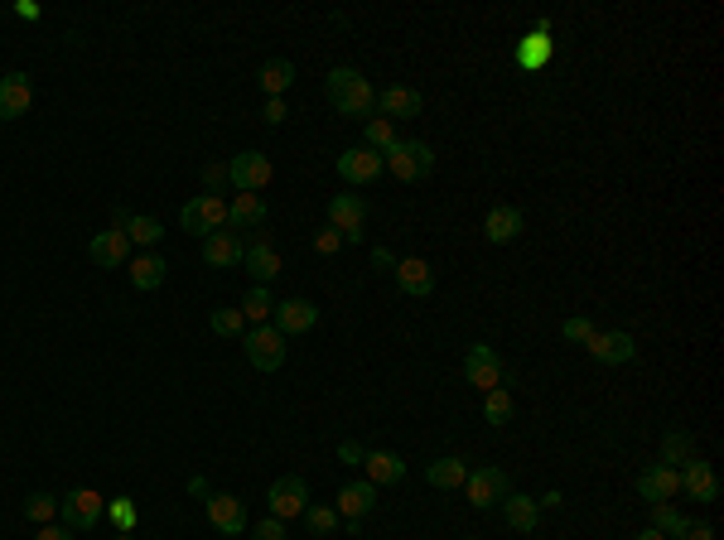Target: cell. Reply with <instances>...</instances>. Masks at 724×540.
<instances>
[{"label": "cell", "mask_w": 724, "mask_h": 540, "mask_svg": "<svg viewBox=\"0 0 724 540\" xmlns=\"http://www.w3.org/2000/svg\"><path fill=\"white\" fill-rule=\"evenodd\" d=\"M324 97H329V107L343 111V116H372L377 111V92H372V82L362 78L358 68H334L329 78H324Z\"/></svg>", "instance_id": "obj_1"}, {"label": "cell", "mask_w": 724, "mask_h": 540, "mask_svg": "<svg viewBox=\"0 0 724 540\" xmlns=\"http://www.w3.org/2000/svg\"><path fill=\"white\" fill-rule=\"evenodd\" d=\"M382 160H387V169L401 184H420V179L435 169V150H430L425 140H396Z\"/></svg>", "instance_id": "obj_2"}, {"label": "cell", "mask_w": 724, "mask_h": 540, "mask_svg": "<svg viewBox=\"0 0 724 540\" xmlns=\"http://www.w3.org/2000/svg\"><path fill=\"white\" fill-rule=\"evenodd\" d=\"M58 512H63V526H68V531H92V526L107 516V502H102V492H92V487H73V492L58 502Z\"/></svg>", "instance_id": "obj_3"}, {"label": "cell", "mask_w": 724, "mask_h": 540, "mask_svg": "<svg viewBox=\"0 0 724 540\" xmlns=\"http://www.w3.org/2000/svg\"><path fill=\"white\" fill-rule=\"evenodd\" d=\"M247 362L256 372H276L285 362V333L276 324H256L247 333Z\"/></svg>", "instance_id": "obj_4"}, {"label": "cell", "mask_w": 724, "mask_h": 540, "mask_svg": "<svg viewBox=\"0 0 724 540\" xmlns=\"http://www.w3.org/2000/svg\"><path fill=\"white\" fill-rule=\"evenodd\" d=\"M464 381L478 386L483 396L502 386V362H498V352L488 348V343H474V348L464 352Z\"/></svg>", "instance_id": "obj_5"}, {"label": "cell", "mask_w": 724, "mask_h": 540, "mask_svg": "<svg viewBox=\"0 0 724 540\" xmlns=\"http://www.w3.org/2000/svg\"><path fill=\"white\" fill-rule=\"evenodd\" d=\"M227 179H232L242 193H261L271 184V160H266L261 150H242V155L227 160Z\"/></svg>", "instance_id": "obj_6"}, {"label": "cell", "mask_w": 724, "mask_h": 540, "mask_svg": "<svg viewBox=\"0 0 724 540\" xmlns=\"http://www.w3.org/2000/svg\"><path fill=\"white\" fill-rule=\"evenodd\" d=\"M362 222H367V203L358 193H338L329 203V227H334L343 242H362Z\"/></svg>", "instance_id": "obj_7"}, {"label": "cell", "mask_w": 724, "mask_h": 540, "mask_svg": "<svg viewBox=\"0 0 724 540\" xmlns=\"http://www.w3.org/2000/svg\"><path fill=\"white\" fill-rule=\"evenodd\" d=\"M334 169L348 179V184H377V179H382V169H387V160H382L377 150H367V145H353V150H343V155H338Z\"/></svg>", "instance_id": "obj_8"}, {"label": "cell", "mask_w": 724, "mask_h": 540, "mask_svg": "<svg viewBox=\"0 0 724 540\" xmlns=\"http://www.w3.org/2000/svg\"><path fill=\"white\" fill-rule=\"evenodd\" d=\"M203 507H208V521H213L218 536H242V531H247V507H242V497H232V492H213Z\"/></svg>", "instance_id": "obj_9"}, {"label": "cell", "mask_w": 724, "mask_h": 540, "mask_svg": "<svg viewBox=\"0 0 724 540\" xmlns=\"http://www.w3.org/2000/svg\"><path fill=\"white\" fill-rule=\"evenodd\" d=\"M469 502H474L478 512H488V507H498L502 497H507V492H512V483H507V473H502V468H474V473H469Z\"/></svg>", "instance_id": "obj_10"}, {"label": "cell", "mask_w": 724, "mask_h": 540, "mask_svg": "<svg viewBox=\"0 0 724 540\" xmlns=\"http://www.w3.org/2000/svg\"><path fill=\"white\" fill-rule=\"evenodd\" d=\"M638 492H642V502H647V507H657V502H671V497L681 492V468H667V463H652V468H642Z\"/></svg>", "instance_id": "obj_11"}, {"label": "cell", "mask_w": 724, "mask_h": 540, "mask_svg": "<svg viewBox=\"0 0 724 540\" xmlns=\"http://www.w3.org/2000/svg\"><path fill=\"white\" fill-rule=\"evenodd\" d=\"M309 507V487L305 478H280V483H271V516H280V521H290V516H305Z\"/></svg>", "instance_id": "obj_12"}, {"label": "cell", "mask_w": 724, "mask_h": 540, "mask_svg": "<svg viewBox=\"0 0 724 540\" xmlns=\"http://www.w3.org/2000/svg\"><path fill=\"white\" fill-rule=\"evenodd\" d=\"M34 102V82L29 73H5L0 78V121H20Z\"/></svg>", "instance_id": "obj_13"}, {"label": "cell", "mask_w": 724, "mask_h": 540, "mask_svg": "<svg viewBox=\"0 0 724 540\" xmlns=\"http://www.w3.org/2000/svg\"><path fill=\"white\" fill-rule=\"evenodd\" d=\"M551 63V25L541 20V25H531L522 34V44H517V68L522 73H541Z\"/></svg>", "instance_id": "obj_14"}, {"label": "cell", "mask_w": 724, "mask_h": 540, "mask_svg": "<svg viewBox=\"0 0 724 540\" xmlns=\"http://www.w3.org/2000/svg\"><path fill=\"white\" fill-rule=\"evenodd\" d=\"M377 111L387 116L391 126L396 121H416L420 111H425V97H420L416 87H387V92H377Z\"/></svg>", "instance_id": "obj_15"}, {"label": "cell", "mask_w": 724, "mask_h": 540, "mask_svg": "<svg viewBox=\"0 0 724 540\" xmlns=\"http://www.w3.org/2000/svg\"><path fill=\"white\" fill-rule=\"evenodd\" d=\"M266 217H271V208H266L261 193H237L227 203V227L232 232H256V227H266Z\"/></svg>", "instance_id": "obj_16"}, {"label": "cell", "mask_w": 724, "mask_h": 540, "mask_svg": "<svg viewBox=\"0 0 724 540\" xmlns=\"http://www.w3.org/2000/svg\"><path fill=\"white\" fill-rule=\"evenodd\" d=\"M585 348H589V357H594V362H604V367H618V362H633V357H638L633 333H594Z\"/></svg>", "instance_id": "obj_17"}, {"label": "cell", "mask_w": 724, "mask_h": 540, "mask_svg": "<svg viewBox=\"0 0 724 540\" xmlns=\"http://www.w3.org/2000/svg\"><path fill=\"white\" fill-rule=\"evenodd\" d=\"M271 324H276L285 338H295V333H309V328L319 324V309H314L309 299H280L276 314H271Z\"/></svg>", "instance_id": "obj_18"}, {"label": "cell", "mask_w": 724, "mask_h": 540, "mask_svg": "<svg viewBox=\"0 0 724 540\" xmlns=\"http://www.w3.org/2000/svg\"><path fill=\"white\" fill-rule=\"evenodd\" d=\"M483 237L493 246H507L522 237V208H512V203H498V208H488L483 217Z\"/></svg>", "instance_id": "obj_19"}, {"label": "cell", "mask_w": 724, "mask_h": 540, "mask_svg": "<svg viewBox=\"0 0 724 540\" xmlns=\"http://www.w3.org/2000/svg\"><path fill=\"white\" fill-rule=\"evenodd\" d=\"M87 256H92V266L116 270V266H126V256H131V242H126V232H121V227H112V232H97V237H92Z\"/></svg>", "instance_id": "obj_20"}, {"label": "cell", "mask_w": 724, "mask_h": 540, "mask_svg": "<svg viewBox=\"0 0 724 540\" xmlns=\"http://www.w3.org/2000/svg\"><path fill=\"white\" fill-rule=\"evenodd\" d=\"M391 275H396V285H401V290H406L411 299H430V295H435V270L425 266L420 256H406V261H396V270H391Z\"/></svg>", "instance_id": "obj_21"}, {"label": "cell", "mask_w": 724, "mask_h": 540, "mask_svg": "<svg viewBox=\"0 0 724 540\" xmlns=\"http://www.w3.org/2000/svg\"><path fill=\"white\" fill-rule=\"evenodd\" d=\"M242 251H247V246L237 242V232H208V237H203V261L213 270L242 266Z\"/></svg>", "instance_id": "obj_22"}, {"label": "cell", "mask_w": 724, "mask_h": 540, "mask_svg": "<svg viewBox=\"0 0 724 540\" xmlns=\"http://www.w3.org/2000/svg\"><path fill=\"white\" fill-rule=\"evenodd\" d=\"M242 266H247V275L256 285H271L280 275V251L271 242H251L247 251H242Z\"/></svg>", "instance_id": "obj_23"}, {"label": "cell", "mask_w": 724, "mask_h": 540, "mask_svg": "<svg viewBox=\"0 0 724 540\" xmlns=\"http://www.w3.org/2000/svg\"><path fill=\"white\" fill-rule=\"evenodd\" d=\"M681 492H691L696 502H715V497H720V478H715V468L691 459L686 468H681Z\"/></svg>", "instance_id": "obj_24"}, {"label": "cell", "mask_w": 724, "mask_h": 540, "mask_svg": "<svg viewBox=\"0 0 724 540\" xmlns=\"http://www.w3.org/2000/svg\"><path fill=\"white\" fill-rule=\"evenodd\" d=\"M377 507V487L372 483H343L338 487V516H348V521H362V516Z\"/></svg>", "instance_id": "obj_25"}, {"label": "cell", "mask_w": 724, "mask_h": 540, "mask_svg": "<svg viewBox=\"0 0 724 540\" xmlns=\"http://www.w3.org/2000/svg\"><path fill=\"white\" fill-rule=\"evenodd\" d=\"M502 516H507V526L517 531V536H531L536 531V516H541V507H536V497H522V492H507L498 502Z\"/></svg>", "instance_id": "obj_26"}, {"label": "cell", "mask_w": 724, "mask_h": 540, "mask_svg": "<svg viewBox=\"0 0 724 540\" xmlns=\"http://www.w3.org/2000/svg\"><path fill=\"white\" fill-rule=\"evenodd\" d=\"M425 483L440 487V492H454V487L469 483V468H464V459H454V454H445V459L425 463Z\"/></svg>", "instance_id": "obj_27"}, {"label": "cell", "mask_w": 724, "mask_h": 540, "mask_svg": "<svg viewBox=\"0 0 724 540\" xmlns=\"http://www.w3.org/2000/svg\"><path fill=\"white\" fill-rule=\"evenodd\" d=\"M362 468H367V483L372 487H382V483L391 487V483L406 478V459H401V454H387V449H382V454H367Z\"/></svg>", "instance_id": "obj_28"}, {"label": "cell", "mask_w": 724, "mask_h": 540, "mask_svg": "<svg viewBox=\"0 0 724 540\" xmlns=\"http://www.w3.org/2000/svg\"><path fill=\"white\" fill-rule=\"evenodd\" d=\"M271 314H276V299H271V285H251L247 295H242V319L256 324H271Z\"/></svg>", "instance_id": "obj_29"}, {"label": "cell", "mask_w": 724, "mask_h": 540, "mask_svg": "<svg viewBox=\"0 0 724 540\" xmlns=\"http://www.w3.org/2000/svg\"><path fill=\"white\" fill-rule=\"evenodd\" d=\"M362 145L377 150V155H387L391 145H396V126H391L387 116H367V121H362Z\"/></svg>", "instance_id": "obj_30"}, {"label": "cell", "mask_w": 724, "mask_h": 540, "mask_svg": "<svg viewBox=\"0 0 724 540\" xmlns=\"http://www.w3.org/2000/svg\"><path fill=\"white\" fill-rule=\"evenodd\" d=\"M126 242H136V246H155L160 237H165V227H160V217H145V213H131L126 217Z\"/></svg>", "instance_id": "obj_31"}, {"label": "cell", "mask_w": 724, "mask_h": 540, "mask_svg": "<svg viewBox=\"0 0 724 540\" xmlns=\"http://www.w3.org/2000/svg\"><path fill=\"white\" fill-rule=\"evenodd\" d=\"M290 82H295V63H290V58H271V63L261 68V87H266V97H285Z\"/></svg>", "instance_id": "obj_32"}, {"label": "cell", "mask_w": 724, "mask_h": 540, "mask_svg": "<svg viewBox=\"0 0 724 540\" xmlns=\"http://www.w3.org/2000/svg\"><path fill=\"white\" fill-rule=\"evenodd\" d=\"M165 261H160V256H140L136 266H131V285H136V290H160V285H165Z\"/></svg>", "instance_id": "obj_33"}, {"label": "cell", "mask_w": 724, "mask_h": 540, "mask_svg": "<svg viewBox=\"0 0 724 540\" xmlns=\"http://www.w3.org/2000/svg\"><path fill=\"white\" fill-rule=\"evenodd\" d=\"M691 459H700V454H696V439H691V434H681V430H671L667 444H662V463H667V468H676V463L686 468Z\"/></svg>", "instance_id": "obj_34"}, {"label": "cell", "mask_w": 724, "mask_h": 540, "mask_svg": "<svg viewBox=\"0 0 724 540\" xmlns=\"http://www.w3.org/2000/svg\"><path fill=\"white\" fill-rule=\"evenodd\" d=\"M686 526H691V521H686V512H676L671 502H657V507H652V531H662L667 540H676Z\"/></svg>", "instance_id": "obj_35"}, {"label": "cell", "mask_w": 724, "mask_h": 540, "mask_svg": "<svg viewBox=\"0 0 724 540\" xmlns=\"http://www.w3.org/2000/svg\"><path fill=\"white\" fill-rule=\"evenodd\" d=\"M512 410H517V405H512V396H507V391H488V396H483V415H488V425H507V420H512Z\"/></svg>", "instance_id": "obj_36"}, {"label": "cell", "mask_w": 724, "mask_h": 540, "mask_svg": "<svg viewBox=\"0 0 724 540\" xmlns=\"http://www.w3.org/2000/svg\"><path fill=\"white\" fill-rule=\"evenodd\" d=\"M213 333L218 338H237V333H247V319H242V309H213Z\"/></svg>", "instance_id": "obj_37"}, {"label": "cell", "mask_w": 724, "mask_h": 540, "mask_svg": "<svg viewBox=\"0 0 724 540\" xmlns=\"http://www.w3.org/2000/svg\"><path fill=\"white\" fill-rule=\"evenodd\" d=\"M107 516L116 521V531H126V536L140 526V512H136V502H131V497H116V502H107Z\"/></svg>", "instance_id": "obj_38"}, {"label": "cell", "mask_w": 724, "mask_h": 540, "mask_svg": "<svg viewBox=\"0 0 724 540\" xmlns=\"http://www.w3.org/2000/svg\"><path fill=\"white\" fill-rule=\"evenodd\" d=\"M198 208H203L208 232H227V203L218 198V193H203V198H198Z\"/></svg>", "instance_id": "obj_39"}, {"label": "cell", "mask_w": 724, "mask_h": 540, "mask_svg": "<svg viewBox=\"0 0 724 540\" xmlns=\"http://www.w3.org/2000/svg\"><path fill=\"white\" fill-rule=\"evenodd\" d=\"M305 521H309V531H314V536H334V531H338V512H334V507H305Z\"/></svg>", "instance_id": "obj_40"}, {"label": "cell", "mask_w": 724, "mask_h": 540, "mask_svg": "<svg viewBox=\"0 0 724 540\" xmlns=\"http://www.w3.org/2000/svg\"><path fill=\"white\" fill-rule=\"evenodd\" d=\"M54 512H58V502L49 497V492H34V497L25 502V516H29V521H39V526H44Z\"/></svg>", "instance_id": "obj_41"}, {"label": "cell", "mask_w": 724, "mask_h": 540, "mask_svg": "<svg viewBox=\"0 0 724 540\" xmlns=\"http://www.w3.org/2000/svg\"><path fill=\"white\" fill-rule=\"evenodd\" d=\"M594 333H599V328L589 324V319H565V324H560V338H565V343H580V348H585Z\"/></svg>", "instance_id": "obj_42"}, {"label": "cell", "mask_w": 724, "mask_h": 540, "mask_svg": "<svg viewBox=\"0 0 724 540\" xmlns=\"http://www.w3.org/2000/svg\"><path fill=\"white\" fill-rule=\"evenodd\" d=\"M179 227H184V232H198V237H208V222H203V208H198V198L179 208Z\"/></svg>", "instance_id": "obj_43"}, {"label": "cell", "mask_w": 724, "mask_h": 540, "mask_svg": "<svg viewBox=\"0 0 724 540\" xmlns=\"http://www.w3.org/2000/svg\"><path fill=\"white\" fill-rule=\"evenodd\" d=\"M251 536L256 540H285V521H280V516H266V521L251 526Z\"/></svg>", "instance_id": "obj_44"}, {"label": "cell", "mask_w": 724, "mask_h": 540, "mask_svg": "<svg viewBox=\"0 0 724 540\" xmlns=\"http://www.w3.org/2000/svg\"><path fill=\"white\" fill-rule=\"evenodd\" d=\"M338 246H343V237H338L334 227H324V232H319V237H314V251H319V256H334Z\"/></svg>", "instance_id": "obj_45"}, {"label": "cell", "mask_w": 724, "mask_h": 540, "mask_svg": "<svg viewBox=\"0 0 724 540\" xmlns=\"http://www.w3.org/2000/svg\"><path fill=\"white\" fill-rule=\"evenodd\" d=\"M285 116H290V111H285V102H280V97H266V107H261V121H266V126H280Z\"/></svg>", "instance_id": "obj_46"}, {"label": "cell", "mask_w": 724, "mask_h": 540, "mask_svg": "<svg viewBox=\"0 0 724 540\" xmlns=\"http://www.w3.org/2000/svg\"><path fill=\"white\" fill-rule=\"evenodd\" d=\"M338 459H343V463H362V459H367V449H362L358 439H343V444H338Z\"/></svg>", "instance_id": "obj_47"}, {"label": "cell", "mask_w": 724, "mask_h": 540, "mask_svg": "<svg viewBox=\"0 0 724 540\" xmlns=\"http://www.w3.org/2000/svg\"><path fill=\"white\" fill-rule=\"evenodd\" d=\"M676 540H715V531H710L705 521H696V526H686V531H681Z\"/></svg>", "instance_id": "obj_48"}, {"label": "cell", "mask_w": 724, "mask_h": 540, "mask_svg": "<svg viewBox=\"0 0 724 540\" xmlns=\"http://www.w3.org/2000/svg\"><path fill=\"white\" fill-rule=\"evenodd\" d=\"M34 540H73V531H68V526H39Z\"/></svg>", "instance_id": "obj_49"}, {"label": "cell", "mask_w": 724, "mask_h": 540, "mask_svg": "<svg viewBox=\"0 0 724 540\" xmlns=\"http://www.w3.org/2000/svg\"><path fill=\"white\" fill-rule=\"evenodd\" d=\"M372 266H377V270H396V256H391L387 246H377V251H372Z\"/></svg>", "instance_id": "obj_50"}, {"label": "cell", "mask_w": 724, "mask_h": 540, "mask_svg": "<svg viewBox=\"0 0 724 540\" xmlns=\"http://www.w3.org/2000/svg\"><path fill=\"white\" fill-rule=\"evenodd\" d=\"M203 179H208V189H218V184H227V164H213V169H208Z\"/></svg>", "instance_id": "obj_51"}, {"label": "cell", "mask_w": 724, "mask_h": 540, "mask_svg": "<svg viewBox=\"0 0 724 540\" xmlns=\"http://www.w3.org/2000/svg\"><path fill=\"white\" fill-rule=\"evenodd\" d=\"M189 492H194V497H203V502H208V497H213V492H208V483H203V478H198V473H194V478H189Z\"/></svg>", "instance_id": "obj_52"}, {"label": "cell", "mask_w": 724, "mask_h": 540, "mask_svg": "<svg viewBox=\"0 0 724 540\" xmlns=\"http://www.w3.org/2000/svg\"><path fill=\"white\" fill-rule=\"evenodd\" d=\"M638 540H667V536H662V531H652V526H647V531H642Z\"/></svg>", "instance_id": "obj_53"}, {"label": "cell", "mask_w": 724, "mask_h": 540, "mask_svg": "<svg viewBox=\"0 0 724 540\" xmlns=\"http://www.w3.org/2000/svg\"><path fill=\"white\" fill-rule=\"evenodd\" d=\"M116 540H136V536H126V531H121V536H116Z\"/></svg>", "instance_id": "obj_54"}]
</instances>
